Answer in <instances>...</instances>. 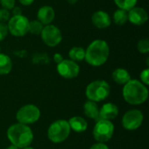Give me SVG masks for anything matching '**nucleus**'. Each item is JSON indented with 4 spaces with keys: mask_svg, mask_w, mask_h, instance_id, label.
<instances>
[{
    "mask_svg": "<svg viewBox=\"0 0 149 149\" xmlns=\"http://www.w3.org/2000/svg\"><path fill=\"white\" fill-rule=\"evenodd\" d=\"M110 48L107 41L95 39L92 41L86 50L85 60L92 66L98 67L103 65L108 59Z\"/></svg>",
    "mask_w": 149,
    "mask_h": 149,
    "instance_id": "1",
    "label": "nucleus"
},
{
    "mask_svg": "<svg viewBox=\"0 0 149 149\" xmlns=\"http://www.w3.org/2000/svg\"><path fill=\"white\" fill-rule=\"evenodd\" d=\"M148 89L138 79H130L124 85L122 94L127 103L138 106L145 103L148 98Z\"/></svg>",
    "mask_w": 149,
    "mask_h": 149,
    "instance_id": "2",
    "label": "nucleus"
},
{
    "mask_svg": "<svg viewBox=\"0 0 149 149\" xmlns=\"http://www.w3.org/2000/svg\"><path fill=\"white\" fill-rule=\"evenodd\" d=\"M6 135L11 145L19 149L30 147L34 138L32 130L28 126L20 123H16L9 127Z\"/></svg>",
    "mask_w": 149,
    "mask_h": 149,
    "instance_id": "3",
    "label": "nucleus"
},
{
    "mask_svg": "<svg viewBox=\"0 0 149 149\" xmlns=\"http://www.w3.org/2000/svg\"><path fill=\"white\" fill-rule=\"evenodd\" d=\"M110 85L103 79H98L91 82L86 88V96L88 100L100 102L107 99L110 95Z\"/></svg>",
    "mask_w": 149,
    "mask_h": 149,
    "instance_id": "4",
    "label": "nucleus"
},
{
    "mask_svg": "<svg viewBox=\"0 0 149 149\" xmlns=\"http://www.w3.org/2000/svg\"><path fill=\"white\" fill-rule=\"evenodd\" d=\"M70 133L71 128L68 121L65 120H57L49 126L47 136L52 142L58 144L65 141L69 137Z\"/></svg>",
    "mask_w": 149,
    "mask_h": 149,
    "instance_id": "5",
    "label": "nucleus"
},
{
    "mask_svg": "<svg viewBox=\"0 0 149 149\" xmlns=\"http://www.w3.org/2000/svg\"><path fill=\"white\" fill-rule=\"evenodd\" d=\"M41 115L39 108L33 104H27L18 109L16 113L17 123L23 125H31L36 123Z\"/></svg>",
    "mask_w": 149,
    "mask_h": 149,
    "instance_id": "6",
    "label": "nucleus"
},
{
    "mask_svg": "<svg viewBox=\"0 0 149 149\" xmlns=\"http://www.w3.org/2000/svg\"><path fill=\"white\" fill-rule=\"evenodd\" d=\"M114 133V126L111 120H99L93 130V135L98 142H107L110 141Z\"/></svg>",
    "mask_w": 149,
    "mask_h": 149,
    "instance_id": "7",
    "label": "nucleus"
},
{
    "mask_svg": "<svg viewBox=\"0 0 149 149\" xmlns=\"http://www.w3.org/2000/svg\"><path fill=\"white\" fill-rule=\"evenodd\" d=\"M29 19L24 16H11L7 22L9 32L14 37H24L29 32Z\"/></svg>",
    "mask_w": 149,
    "mask_h": 149,
    "instance_id": "8",
    "label": "nucleus"
},
{
    "mask_svg": "<svg viewBox=\"0 0 149 149\" xmlns=\"http://www.w3.org/2000/svg\"><path fill=\"white\" fill-rule=\"evenodd\" d=\"M40 36L44 44L49 47H55L58 45L63 39L61 31L58 27L52 24L44 26Z\"/></svg>",
    "mask_w": 149,
    "mask_h": 149,
    "instance_id": "9",
    "label": "nucleus"
},
{
    "mask_svg": "<svg viewBox=\"0 0 149 149\" xmlns=\"http://www.w3.org/2000/svg\"><path fill=\"white\" fill-rule=\"evenodd\" d=\"M144 115L138 109H131L126 112L122 117V127L127 131H134L138 129L143 122Z\"/></svg>",
    "mask_w": 149,
    "mask_h": 149,
    "instance_id": "10",
    "label": "nucleus"
},
{
    "mask_svg": "<svg viewBox=\"0 0 149 149\" xmlns=\"http://www.w3.org/2000/svg\"><path fill=\"white\" fill-rule=\"evenodd\" d=\"M79 65L77 62L71 59H64L62 62L57 65L58 73L64 79H72L79 76Z\"/></svg>",
    "mask_w": 149,
    "mask_h": 149,
    "instance_id": "11",
    "label": "nucleus"
},
{
    "mask_svg": "<svg viewBox=\"0 0 149 149\" xmlns=\"http://www.w3.org/2000/svg\"><path fill=\"white\" fill-rule=\"evenodd\" d=\"M128 12V21L134 24V25H143L146 24L148 20V11L142 8V7H138L135 6L132 8Z\"/></svg>",
    "mask_w": 149,
    "mask_h": 149,
    "instance_id": "12",
    "label": "nucleus"
},
{
    "mask_svg": "<svg viewBox=\"0 0 149 149\" xmlns=\"http://www.w3.org/2000/svg\"><path fill=\"white\" fill-rule=\"evenodd\" d=\"M92 23L98 29H107L112 24L110 15L105 10H97L92 16Z\"/></svg>",
    "mask_w": 149,
    "mask_h": 149,
    "instance_id": "13",
    "label": "nucleus"
},
{
    "mask_svg": "<svg viewBox=\"0 0 149 149\" xmlns=\"http://www.w3.org/2000/svg\"><path fill=\"white\" fill-rule=\"evenodd\" d=\"M37 17L44 26L51 24L55 18V10L50 5H44L38 9L37 12Z\"/></svg>",
    "mask_w": 149,
    "mask_h": 149,
    "instance_id": "14",
    "label": "nucleus"
},
{
    "mask_svg": "<svg viewBox=\"0 0 149 149\" xmlns=\"http://www.w3.org/2000/svg\"><path fill=\"white\" fill-rule=\"evenodd\" d=\"M118 114L119 108L115 104L112 102H107L100 108V120H114Z\"/></svg>",
    "mask_w": 149,
    "mask_h": 149,
    "instance_id": "15",
    "label": "nucleus"
},
{
    "mask_svg": "<svg viewBox=\"0 0 149 149\" xmlns=\"http://www.w3.org/2000/svg\"><path fill=\"white\" fill-rule=\"evenodd\" d=\"M84 114L89 119L95 120L96 121L100 120V108L96 102L92 100H86L83 106Z\"/></svg>",
    "mask_w": 149,
    "mask_h": 149,
    "instance_id": "16",
    "label": "nucleus"
},
{
    "mask_svg": "<svg viewBox=\"0 0 149 149\" xmlns=\"http://www.w3.org/2000/svg\"><path fill=\"white\" fill-rule=\"evenodd\" d=\"M67 121L69 123L71 130H73L76 133H83L87 129V127H88L86 120L80 116L72 117Z\"/></svg>",
    "mask_w": 149,
    "mask_h": 149,
    "instance_id": "17",
    "label": "nucleus"
},
{
    "mask_svg": "<svg viewBox=\"0 0 149 149\" xmlns=\"http://www.w3.org/2000/svg\"><path fill=\"white\" fill-rule=\"evenodd\" d=\"M113 80L118 85H125L131 79V75L129 72L124 68H117L112 72Z\"/></svg>",
    "mask_w": 149,
    "mask_h": 149,
    "instance_id": "18",
    "label": "nucleus"
},
{
    "mask_svg": "<svg viewBox=\"0 0 149 149\" xmlns=\"http://www.w3.org/2000/svg\"><path fill=\"white\" fill-rule=\"evenodd\" d=\"M12 69V61L10 58L0 52V75H6L10 72Z\"/></svg>",
    "mask_w": 149,
    "mask_h": 149,
    "instance_id": "19",
    "label": "nucleus"
},
{
    "mask_svg": "<svg viewBox=\"0 0 149 149\" xmlns=\"http://www.w3.org/2000/svg\"><path fill=\"white\" fill-rule=\"evenodd\" d=\"M86 49L81 46H74L70 49L68 52V56L71 60L74 62H80L85 60Z\"/></svg>",
    "mask_w": 149,
    "mask_h": 149,
    "instance_id": "20",
    "label": "nucleus"
},
{
    "mask_svg": "<svg viewBox=\"0 0 149 149\" xmlns=\"http://www.w3.org/2000/svg\"><path fill=\"white\" fill-rule=\"evenodd\" d=\"M113 20L117 25H124L128 21V12L125 10L118 9L113 12Z\"/></svg>",
    "mask_w": 149,
    "mask_h": 149,
    "instance_id": "21",
    "label": "nucleus"
},
{
    "mask_svg": "<svg viewBox=\"0 0 149 149\" xmlns=\"http://www.w3.org/2000/svg\"><path fill=\"white\" fill-rule=\"evenodd\" d=\"M113 1L114 3L117 5L118 9L125 10L127 11L135 7L138 2V0H113Z\"/></svg>",
    "mask_w": 149,
    "mask_h": 149,
    "instance_id": "22",
    "label": "nucleus"
},
{
    "mask_svg": "<svg viewBox=\"0 0 149 149\" xmlns=\"http://www.w3.org/2000/svg\"><path fill=\"white\" fill-rule=\"evenodd\" d=\"M44 25L38 20H31L29 23V32L32 35H40Z\"/></svg>",
    "mask_w": 149,
    "mask_h": 149,
    "instance_id": "23",
    "label": "nucleus"
},
{
    "mask_svg": "<svg viewBox=\"0 0 149 149\" xmlns=\"http://www.w3.org/2000/svg\"><path fill=\"white\" fill-rule=\"evenodd\" d=\"M137 49L140 53L148 54L149 52V39L148 38H142L137 44Z\"/></svg>",
    "mask_w": 149,
    "mask_h": 149,
    "instance_id": "24",
    "label": "nucleus"
},
{
    "mask_svg": "<svg viewBox=\"0 0 149 149\" xmlns=\"http://www.w3.org/2000/svg\"><path fill=\"white\" fill-rule=\"evenodd\" d=\"M10 17H11V13L10 10L3 8H0V23L6 24Z\"/></svg>",
    "mask_w": 149,
    "mask_h": 149,
    "instance_id": "25",
    "label": "nucleus"
},
{
    "mask_svg": "<svg viewBox=\"0 0 149 149\" xmlns=\"http://www.w3.org/2000/svg\"><path fill=\"white\" fill-rule=\"evenodd\" d=\"M0 5L3 9L11 10L16 6V0H0Z\"/></svg>",
    "mask_w": 149,
    "mask_h": 149,
    "instance_id": "26",
    "label": "nucleus"
},
{
    "mask_svg": "<svg viewBox=\"0 0 149 149\" xmlns=\"http://www.w3.org/2000/svg\"><path fill=\"white\" fill-rule=\"evenodd\" d=\"M140 79H141V82L145 85L146 86H148L149 85V69L146 68L144 69L141 74H140Z\"/></svg>",
    "mask_w": 149,
    "mask_h": 149,
    "instance_id": "27",
    "label": "nucleus"
},
{
    "mask_svg": "<svg viewBox=\"0 0 149 149\" xmlns=\"http://www.w3.org/2000/svg\"><path fill=\"white\" fill-rule=\"evenodd\" d=\"M9 34L7 24L4 23H0V42L5 39L7 35Z\"/></svg>",
    "mask_w": 149,
    "mask_h": 149,
    "instance_id": "28",
    "label": "nucleus"
},
{
    "mask_svg": "<svg viewBox=\"0 0 149 149\" xmlns=\"http://www.w3.org/2000/svg\"><path fill=\"white\" fill-rule=\"evenodd\" d=\"M90 149H109L108 146L106 143H102V142H97L95 144H93Z\"/></svg>",
    "mask_w": 149,
    "mask_h": 149,
    "instance_id": "29",
    "label": "nucleus"
},
{
    "mask_svg": "<svg viewBox=\"0 0 149 149\" xmlns=\"http://www.w3.org/2000/svg\"><path fill=\"white\" fill-rule=\"evenodd\" d=\"M22 14V8L19 6H14V8L11 10V16H19Z\"/></svg>",
    "mask_w": 149,
    "mask_h": 149,
    "instance_id": "30",
    "label": "nucleus"
},
{
    "mask_svg": "<svg viewBox=\"0 0 149 149\" xmlns=\"http://www.w3.org/2000/svg\"><path fill=\"white\" fill-rule=\"evenodd\" d=\"M64 59H65V58H63V56H62L61 53L57 52V53H55V54L53 55V60H54V62H55L57 65L59 64L60 62H62Z\"/></svg>",
    "mask_w": 149,
    "mask_h": 149,
    "instance_id": "31",
    "label": "nucleus"
},
{
    "mask_svg": "<svg viewBox=\"0 0 149 149\" xmlns=\"http://www.w3.org/2000/svg\"><path fill=\"white\" fill-rule=\"evenodd\" d=\"M18 1H19V3H20L22 5H24V6H30L31 4L33 3V2H34L35 0H18Z\"/></svg>",
    "mask_w": 149,
    "mask_h": 149,
    "instance_id": "32",
    "label": "nucleus"
},
{
    "mask_svg": "<svg viewBox=\"0 0 149 149\" xmlns=\"http://www.w3.org/2000/svg\"><path fill=\"white\" fill-rule=\"evenodd\" d=\"M67 2H68V3H70V4H75V3L78 2V0H67Z\"/></svg>",
    "mask_w": 149,
    "mask_h": 149,
    "instance_id": "33",
    "label": "nucleus"
},
{
    "mask_svg": "<svg viewBox=\"0 0 149 149\" xmlns=\"http://www.w3.org/2000/svg\"><path fill=\"white\" fill-rule=\"evenodd\" d=\"M6 149H19L18 148H17L16 146H14V145H10L9 147H7Z\"/></svg>",
    "mask_w": 149,
    "mask_h": 149,
    "instance_id": "34",
    "label": "nucleus"
},
{
    "mask_svg": "<svg viewBox=\"0 0 149 149\" xmlns=\"http://www.w3.org/2000/svg\"><path fill=\"white\" fill-rule=\"evenodd\" d=\"M23 149H34L33 148H31V147H27V148H24Z\"/></svg>",
    "mask_w": 149,
    "mask_h": 149,
    "instance_id": "35",
    "label": "nucleus"
},
{
    "mask_svg": "<svg viewBox=\"0 0 149 149\" xmlns=\"http://www.w3.org/2000/svg\"><path fill=\"white\" fill-rule=\"evenodd\" d=\"M0 52H1V48H0Z\"/></svg>",
    "mask_w": 149,
    "mask_h": 149,
    "instance_id": "36",
    "label": "nucleus"
}]
</instances>
